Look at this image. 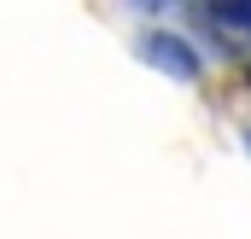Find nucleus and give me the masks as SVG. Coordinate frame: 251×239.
I'll list each match as a JSON object with an SVG mask.
<instances>
[{
  "instance_id": "nucleus-1",
  "label": "nucleus",
  "mask_w": 251,
  "mask_h": 239,
  "mask_svg": "<svg viewBox=\"0 0 251 239\" xmlns=\"http://www.w3.org/2000/svg\"><path fill=\"white\" fill-rule=\"evenodd\" d=\"M204 18H210L216 29H228V35H246V41H251V6H204Z\"/></svg>"
},
{
  "instance_id": "nucleus-2",
  "label": "nucleus",
  "mask_w": 251,
  "mask_h": 239,
  "mask_svg": "<svg viewBox=\"0 0 251 239\" xmlns=\"http://www.w3.org/2000/svg\"><path fill=\"white\" fill-rule=\"evenodd\" d=\"M152 53H164L181 76H193V70H199V59H193V53H181V41H176V35H158V41H152Z\"/></svg>"
},
{
  "instance_id": "nucleus-3",
  "label": "nucleus",
  "mask_w": 251,
  "mask_h": 239,
  "mask_svg": "<svg viewBox=\"0 0 251 239\" xmlns=\"http://www.w3.org/2000/svg\"><path fill=\"white\" fill-rule=\"evenodd\" d=\"M246 76H251V64H246Z\"/></svg>"
}]
</instances>
